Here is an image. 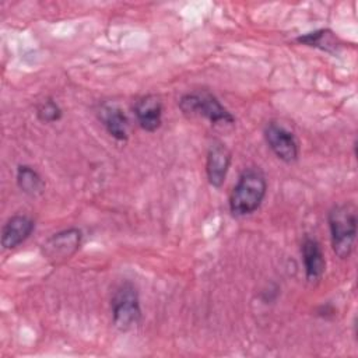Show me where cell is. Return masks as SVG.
I'll use <instances>...</instances> for the list:
<instances>
[{
  "mask_svg": "<svg viewBox=\"0 0 358 358\" xmlns=\"http://www.w3.org/2000/svg\"><path fill=\"white\" fill-rule=\"evenodd\" d=\"M267 192V182L259 169H246L241 173L229 194V210L234 215H248L256 211Z\"/></svg>",
  "mask_w": 358,
  "mask_h": 358,
  "instance_id": "1",
  "label": "cell"
},
{
  "mask_svg": "<svg viewBox=\"0 0 358 358\" xmlns=\"http://www.w3.org/2000/svg\"><path fill=\"white\" fill-rule=\"evenodd\" d=\"M331 248L340 259H347L354 248L357 235V211L350 203L334 206L327 215Z\"/></svg>",
  "mask_w": 358,
  "mask_h": 358,
  "instance_id": "2",
  "label": "cell"
},
{
  "mask_svg": "<svg viewBox=\"0 0 358 358\" xmlns=\"http://www.w3.org/2000/svg\"><path fill=\"white\" fill-rule=\"evenodd\" d=\"M110 308L113 324L117 330L127 331L138 324L141 319V309L138 292L133 282L124 281L115 289Z\"/></svg>",
  "mask_w": 358,
  "mask_h": 358,
  "instance_id": "3",
  "label": "cell"
},
{
  "mask_svg": "<svg viewBox=\"0 0 358 358\" xmlns=\"http://www.w3.org/2000/svg\"><path fill=\"white\" fill-rule=\"evenodd\" d=\"M179 108L186 115H199L207 117L211 123H232L235 119L231 112L208 91L186 94L179 101Z\"/></svg>",
  "mask_w": 358,
  "mask_h": 358,
  "instance_id": "4",
  "label": "cell"
},
{
  "mask_svg": "<svg viewBox=\"0 0 358 358\" xmlns=\"http://www.w3.org/2000/svg\"><path fill=\"white\" fill-rule=\"evenodd\" d=\"M81 245V231L69 228L53 234L42 243V255L52 264H60L69 260Z\"/></svg>",
  "mask_w": 358,
  "mask_h": 358,
  "instance_id": "5",
  "label": "cell"
},
{
  "mask_svg": "<svg viewBox=\"0 0 358 358\" xmlns=\"http://www.w3.org/2000/svg\"><path fill=\"white\" fill-rule=\"evenodd\" d=\"M264 137L268 147L278 159L287 164L295 162L298 159V141L294 133L289 131L287 127L277 122H270L264 129Z\"/></svg>",
  "mask_w": 358,
  "mask_h": 358,
  "instance_id": "6",
  "label": "cell"
},
{
  "mask_svg": "<svg viewBox=\"0 0 358 358\" xmlns=\"http://www.w3.org/2000/svg\"><path fill=\"white\" fill-rule=\"evenodd\" d=\"M231 158H232V154L222 141L220 140L213 141V144L208 148L207 162H206V172H207L210 185H213L214 187L222 186L231 165Z\"/></svg>",
  "mask_w": 358,
  "mask_h": 358,
  "instance_id": "7",
  "label": "cell"
},
{
  "mask_svg": "<svg viewBox=\"0 0 358 358\" xmlns=\"http://www.w3.org/2000/svg\"><path fill=\"white\" fill-rule=\"evenodd\" d=\"M35 228V222L28 215H13L3 225L1 229V246L3 249H14L25 242Z\"/></svg>",
  "mask_w": 358,
  "mask_h": 358,
  "instance_id": "8",
  "label": "cell"
},
{
  "mask_svg": "<svg viewBox=\"0 0 358 358\" xmlns=\"http://www.w3.org/2000/svg\"><path fill=\"white\" fill-rule=\"evenodd\" d=\"M137 123L145 131H155L162 122V102L157 95H144L134 105Z\"/></svg>",
  "mask_w": 358,
  "mask_h": 358,
  "instance_id": "9",
  "label": "cell"
},
{
  "mask_svg": "<svg viewBox=\"0 0 358 358\" xmlns=\"http://www.w3.org/2000/svg\"><path fill=\"white\" fill-rule=\"evenodd\" d=\"M98 117L112 137L120 141L127 140L129 120L120 106L115 103H102L98 110Z\"/></svg>",
  "mask_w": 358,
  "mask_h": 358,
  "instance_id": "10",
  "label": "cell"
},
{
  "mask_svg": "<svg viewBox=\"0 0 358 358\" xmlns=\"http://www.w3.org/2000/svg\"><path fill=\"white\" fill-rule=\"evenodd\" d=\"M301 252H302L306 278L309 281L320 280L326 268V260H324V255L322 252L320 243L316 239L306 236L302 242Z\"/></svg>",
  "mask_w": 358,
  "mask_h": 358,
  "instance_id": "11",
  "label": "cell"
},
{
  "mask_svg": "<svg viewBox=\"0 0 358 358\" xmlns=\"http://www.w3.org/2000/svg\"><path fill=\"white\" fill-rule=\"evenodd\" d=\"M17 185L18 187L29 194L36 196L41 194L45 189V182L41 178V175L28 165H20L17 169Z\"/></svg>",
  "mask_w": 358,
  "mask_h": 358,
  "instance_id": "12",
  "label": "cell"
},
{
  "mask_svg": "<svg viewBox=\"0 0 358 358\" xmlns=\"http://www.w3.org/2000/svg\"><path fill=\"white\" fill-rule=\"evenodd\" d=\"M298 42L309 45V46H315V48H320L323 50H330V48H336V42H334V36L333 32L329 29H319L315 32H309L303 36L298 38Z\"/></svg>",
  "mask_w": 358,
  "mask_h": 358,
  "instance_id": "13",
  "label": "cell"
},
{
  "mask_svg": "<svg viewBox=\"0 0 358 358\" xmlns=\"http://www.w3.org/2000/svg\"><path fill=\"white\" fill-rule=\"evenodd\" d=\"M36 115L41 122L45 123H53L57 122L62 117V109L60 106L50 98L42 101L36 108Z\"/></svg>",
  "mask_w": 358,
  "mask_h": 358,
  "instance_id": "14",
  "label": "cell"
}]
</instances>
